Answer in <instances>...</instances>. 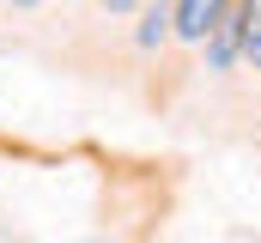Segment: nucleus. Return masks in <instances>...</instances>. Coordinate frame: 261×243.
Returning <instances> with one entry per match:
<instances>
[{"label": "nucleus", "instance_id": "f257e3e1", "mask_svg": "<svg viewBox=\"0 0 261 243\" xmlns=\"http://www.w3.org/2000/svg\"><path fill=\"white\" fill-rule=\"evenodd\" d=\"M231 6H237V0H170V25H176L182 43H206V37L231 18Z\"/></svg>", "mask_w": 261, "mask_h": 243}, {"label": "nucleus", "instance_id": "20e7f679", "mask_svg": "<svg viewBox=\"0 0 261 243\" xmlns=\"http://www.w3.org/2000/svg\"><path fill=\"white\" fill-rule=\"evenodd\" d=\"M103 6H110V12H134L140 0H103Z\"/></svg>", "mask_w": 261, "mask_h": 243}, {"label": "nucleus", "instance_id": "f03ea898", "mask_svg": "<svg viewBox=\"0 0 261 243\" xmlns=\"http://www.w3.org/2000/svg\"><path fill=\"white\" fill-rule=\"evenodd\" d=\"M237 37H243V61L261 67V0H237Z\"/></svg>", "mask_w": 261, "mask_h": 243}, {"label": "nucleus", "instance_id": "7ed1b4c3", "mask_svg": "<svg viewBox=\"0 0 261 243\" xmlns=\"http://www.w3.org/2000/svg\"><path fill=\"white\" fill-rule=\"evenodd\" d=\"M164 31H170V0H146V18H140V49H158L164 43Z\"/></svg>", "mask_w": 261, "mask_h": 243}, {"label": "nucleus", "instance_id": "39448f33", "mask_svg": "<svg viewBox=\"0 0 261 243\" xmlns=\"http://www.w3.org/2000/svg\"><path fill=\"white\" fill-rule=\"evenodd\" d=\"M12 6H37V0H12Z\"/></svg>", "mask_w": 261, "mask_h": 243}]
</instances>
